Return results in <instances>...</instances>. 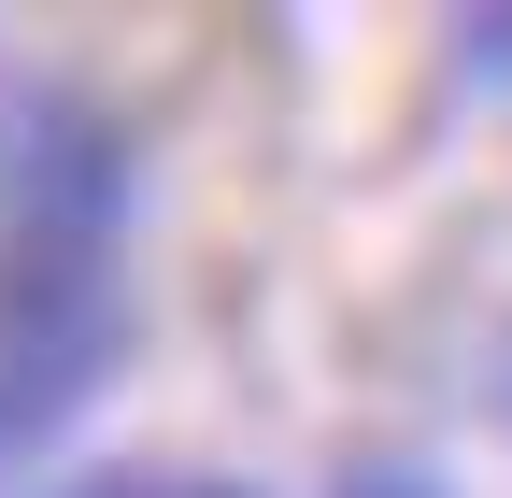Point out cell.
Listing matches in <instances>:
<instances>
[{
	"mask_svg": "<svg viewBox=\"0 0 512 498\" xmlns=\"http://www.w3.org/2000/svg\"><path fill=\"white\" fill-rule=\"evenodd\" d=\"M128 228H143V157L128 129L0 57V456L57 442L128 356Z\"/></svg>",
	"mask_w": 512,
	"mask_h": 498,
	"instance_id": "cell-1",
	"label": "cell"
},
{
	"mask_svg": "<svg viewBox=\"0 0 512 498\" xmlns=\"http://www.w3.org/2000/svg\"><path fill=\"white\" fill-rule=\"evenodd\" d=\"M342 498H456V484H427V470H356Z\"/></svg>",
	"mask_w": 512,
	"mask_h": 498,
	"instance_id": "cell-4",
	"label": "cell"
},
{
	"mask_svg": "<svg viewBox=\"0 0 512 498\" xmlns=\"http://www.w3.org/2000/svg\"><path fill=\"white\" fill-rule=\"evenodd\" d=\"M57 498H242L214 470H100V484H57Z\"/></svg>",
	"mask_w": 512,
	"mask_h": 498,
	"instance_id": "cell-2",
	"label": "cell"
},
{
	"mask_svg": "<svg viewBox=\"0 0 512 498\" xmlns=\"http://www.w3.org/2000/svg\"><path fill=\"white\" fill-rule=\"evenodd\" d=\"M470 72H484V86H512V15H470Z\"/></svg>",
	"mask_w": 512,
	"mask_h": 498,
	"instance_id": "cell-3",
	"label": "cell"
}]
</instances>
